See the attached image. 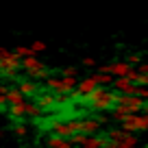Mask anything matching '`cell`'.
<instances>
[{
	"instance_id": "1",
	"label": "cell",
	"mask_w": 148,
	"mask_h": 148,
	"mask_svg": "<svg viewBox=\"0 0 148 148\" xmlns=\"http://www.w3.org/2000/svg\"><path fill=\"white\" fill-rule=\"evenodd\" d=\"M120 105H124L129 113H144V111L148 109V100L135 96V94H122L120 96Z\"/></svg>"
},
{
	"instance_id": "2",
	"label": "cell",
	"mask_w": 148,
	"mask_h": 148,
	"mask_svg": "<svg viewBox=\"0 0 148 148\" xmlns=\"http://www.w3.org/2000/svg\"><path fill=\"white\" fill-rule=\"evenodd\" d=\"M79 85V79L76 76H61L59 79V87H57V94H72Z\"/></svg>"
},
{
	"instance_id": "3",
	"label": "cell",
	"mask_w": 148,
	"mask_h": 148,
	"mask_svg": "<svg viewBox=\"0 0 148 148\" xmlns=\"http://www.w3.org/2000/svg\"><path fill=\"white\" fill-rule=\"evenodd\" d=\"M133 133H148V113H133Z\"/></svg>"
},
{
	"instance_id": "4",
	"label": "cell",
	"mask_w": 148,
	"mask_h": 148,
	"mask_svg": "<svg viewBox=\"0 0 148 148\" xmlns=\"http://www.w3.org/2000/svg\"><path fill=\"white\" fill-rule=\"evenodd\" d=\"M44 144H46L48 148H65V146H72V142H70L68 137H61L59 133H50L46 139H44Z\"/></svg>"
},
{
	"instance_id": "5",
	"label": "cell",
	"mask_w": 148,
	"mask_h": 148,
	"mask_svg": "<svg viewBox=\"0 0 148 148\" xmlns=\"http://www.w3.org/2000/svg\"><path fill=\"white\" fill-rule=\"evenodd\" d=\"M94 87H98L96 74H89V76H85V79L79 81V85H76V92H79V94H89Z\"/></svg>"
},
{
	"instance_id": "6",
	"label": "cell",
	"mask_w": 148,
	"mask_h": 148,
	"mask_svg": "<svg viewBox=\"0 0 148 148\" xmlns=\"http://www.w3.org/2000/svg\"><path fill=\"white\" fill-rule=\"evenodd\" d=\"M28 126H31V122H26V120H22V122H9V131L15 135V137H20V139H24L28 135Z\"/></svg>"
},
{
	"instance_id": "7",
	"label": "cell",
	"mask_w": 148,
	"mask_h": 148,
	"mask_svg": "<svg viewBox=\"0 0 148 148\" xmlns=\"http://www.w3.org/2000/svg\"><path fill=\"white\" fill-rule=\"evenodd\" d=\"M137 144H139L137 133H124V137L113 144V148H137Z\"/></svg>"
},
{
	"instance_id": "8",
	"label": "cell",
	"mask_w": 148,
	"mask_h": 148,
	"mask_svg": "<svg viewBox=\"0 0 148 148\" xmlns=\"http://www.w3.org/2000/svg\"><path fill=\"white\" fill-rule=\"evenodd\" d=\"M39 65H44V63L37 59V55H28V57H24V59L20 61V70H24L26 74H31L33 70H37Z\"/></svg>"
},
{
	"instance_id": "9",
	"label": "cell",
	"mask_w": 148,
	"mask_h": 148,
	"mask_svg": "<svg viewBox=\"0 0 148 148\" xmlns=\"http://www.w3.org/2000/svg\"><path fill=\"white\" fill-rule=\"evenodd\" d=\"M111 87L116 89V92H120V94H131L133 83L129 81V76H116V79H113V83H111Z\"/></svg>"
},
{
	"instance_id": "10",
	"label": "cell",
	"mask_w": 148,
	"mask_h": 148,
	"mask_svg": "<svg viewBox=\"0 0 148 148\" xmlns=\"http://www.w3.org/2000/svg\"><path fill=\"white\" fill-rule=\"evenodd\" d=\"M109 65H111V76H113V79H116V76H126L129 70H131V65H129V61H126V59L113 61V63H109Z\"/></svg>"
},
{
	"instance_id": "11",
	"label": "cell",
	"mask_w": 148,
	"mask_h": 148,
	"mask_svg": "<svg viewBox=\"0 0 148 148\" xmlns=\"http://www.w3.org/2000/svg\"><path fill=\"white\" fill-rule=\"evenodd\" d=\"M5 96H7V102H9V105H18V102H24V100H26V98H24V94L20 92L18 87H9V92H7Z\"/></svg>"
},
{
	"instance_id": "12",
	"label": "cell",
	"mask_w": 148,
	"mask_h": 148,
	"mask_svg": "<svg viewBox=\"0 0 148 148\" xmlns=\"http://www.w3.org/2000/svg\"><path fill=\"white\" fill-rule=\"evenodd\" d=\"M96 81H98V85L109 87V85L113 83V76H111V74H105V72H96Z\"/></svg>"
},
{
	"instance_id": "13",
	"label": "cell",
	"mask_w": 148,
	"mask_h": 148,
	"mask_svg": "<svg viewBox=\"0 0 148 148\" xmlns=\"http://www.w3.org/2000/svg\"><path fill=\"white\" fill-rule=\"evenodd\" d=\"M46 50H48L46 42H33L31 44V52L33 55H39V52H46Z\"/></svg>"
},
{
	"instance_id": "14",
	"label": "cell",
	"mask_w": 148,
	"mask_h": 148,
	"mask_svg": "<svg viewBox=\"0 0 148 148\" xmlns=\"http://www.w3.org/2000/svg\"><path fill=\"white\" fill-rule=\"evenodd\" d=\"M126 61H129L131 68H137V65L142 63V55H139V52H131V55L126 57Z\"/></svg>"
},
{
	"instance_id": "15",
	"label": "cell",
	"mask_w": 148,
	"mask_h": 148,
	"mask_svg": "<svg viewBox=\"0 0 148 148\" xmlns=\"http://www.w3.org/2000/svg\"><path fill=\"white\" fill-rule=\"evenodd\" d=\"M13 55H15V57H20V59H24V57L33 55V52H31V46H18V48L13 50Z\"/></svg>"
},
{
	"instance_id": "16",
	"label": "cell",
	"mask_w": 148,
	"mask_h": 148,
	"mask_svg": "<svg viewBox=\"0 0 148 148\" xmlns=\"http://www.w3.org/2000/svg\"><path fill=\"white\" fill-rule=\"evenodd\" d=\"M7 109H9L7 96H5V94H0V116H7Z\"/></svg>"
},
{
	"instance_id": "17",
	"label": "cell",
	"mask_w": 148,
	"mask_h": 148,
	"mask_svg": "<svg viewBox=\"0 0 148 148\" xmlns=\"http://www.w3.org/2000/svg\"><path fill=\"white\" fill-rule=\"evenodd\" d=\"M61 76H79V68H63Z\"/></svg>"
},
{
	"instance_id": "18",
	"label": "cell",
	"mask_w": 148,
	"mask_h": 148,
	"mask_svg": "<svg viewBox=\"0 0 148 148\" xmlns=\"http://www.w3.org/2000/svg\"><path fill=\"white\" fill-rule=\"evenodd\" d=\"M81 65H83L85 70L87 68H96V59H94V57H85V59L81 61Z\"/></svg>"
},
{
	"instance_id": "19",
	"label": "cell",
	"mask_w": 148,
	"mask_h": 148,
	"mask_svg": "<svg viewBox=\"0 0 148 148\" xmlns=\"http://www.w3.org/2000/svg\"><path fill=\"white\" fill-rule=\"evenodd\" d=\"M137 70H139V74H148V61H142L137 65Z\"/></svg>"
},
{
	"instance_id": "20",
	"label": "cell",
	"mask_w": 148,
	"mask_h": 148,
	"mask_svg": "<svg viewBox=\"0 0 148 148\" xmlns=\"http://www.w3.org/2000/svg\"><path fill=\"white\" fill-rule=\"evenodd\" d=\"M11 52H13V50H9V48H2V46H0V59H5V57H9Z\"/></svg>"
},
{
	"instance_id": "21",
	"label": "cell",
	"mask_w": 148,
	"mask_h": 148,
	"mask_svg": "<svg viewBox=\"0 0 148 148\" xmlns=\"http://www.w3.org/2000/svg\"><path fill=\"white\" fill-rule=\"evenodd\" d=\"M146 113H148V109H146Z\"/></svg>"
}]
</instances>
